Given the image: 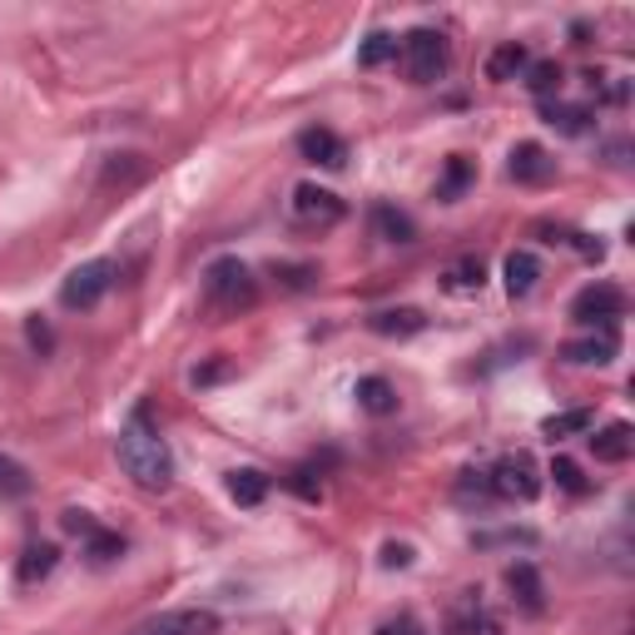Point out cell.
Wrapping results in <instances>:
<instances>
[{"label": "cell", "mask_w": 635, "mask_h": 635, "mask_svg": "<svg viewBox=\"0 0 635 635\" xmlns=\"http://www.w3.org/2000/svg\"><path fill=\"white\" fill-rule=\"evenodd\" d=\"M114 452H120L124 476H130L134 486H144V492H164V486L174 482V452H169V442L159 437V427L150 422L144 407L120 427Z\"/></svg>", "instance_id": "obj_1"}, {"label": "cell", "mask_w": 635, "mask_h": 635, "mask_svg": "<svg viewBox=\"0 0 635 635\" xmlns=\"http://www.w3.org/2000/svg\"><path fill=\"white\" fill-rule=\"evenodd\" d=\"M204 299L214 303L219 313H239L259 299V283H253L249 263L243 259H214L204 273Z\"/></svg>", "instance_id": "obj_2"}, {"label": "cell", "mask_w": 635, "mask_h": 635, "mask_svg": "<svg viewBox=\"0 0 635 635\" xmlns=\"http://www.w3.org/2000/svg\"><path fill=\"white\" fill-rule=\"evenodd\" d=\"M486 486L492 502H536L542 496V472H536L532 452H506L486 467Z\"/></svg>", "instance_id": "obj_3"}, {"label": "cell", "mask_w": 635, "mask_h": 635, "mask_svg": "<svg viewBox=\"0 0 635 635\" xmlns=\"http://www.w3.org/2000/svg\"><path fill=\"white\" fill-rule=\"evenodd\" d=\"M402 65H407V75L417 84H432L447 70V36L442 30H412V36H402Z\"/></svg>", "instance_id": "obj_4"}, {"label": "cell", "mask_w": 635, "mask_h": 635, "mask_svg": "<svg viewBox=\"0 0 635 635\" xmlns=\"http://www.w3.org/2000/svg\"><path fill=\"white\" fill-rule=\"evenodd\" d=\"M110 289H114V263L110 259H90L60 283V303H65V309H94Z\"/></svg>", "instance_id": "obj_5"}, {"label": "cell", "mask_w": 635, "mask_h": 635, "mask_svg": "<svg viewBox=\"0 0 635 635\" xmlns=\"http://www.w3.org/2000/svg\"><path fill=\"white\" fill-rule=\"evenodd\" d=\"M293 219L303 229H333L347 219V204L333 194V189H318V184H299L293 189Z\"/></svg>", "instance_id": "obj_6"}, {"label": "cell", "mask_w": 635, "mask_h": 635, "mask_svg": "<svg viewBox=\"0 0 635 635\" xmlns=\"http://www.w3.org/2000/svg\"><path fill=\"white\" fill-rule=\"evenodd\" d=\"M621 313H626V293H621L616 283H586V289L571 299V318H576V323L616 327Z\"/></svg>", "instance_id": "obj_7"}, {"label": "cell", "mask_w": 635, "mask_h": 635, "mask_svg": "<svg viewBox=\"0 0 635 635\" xmlns=\"http://www.w3.org/2000/svg\"><path fill=\"white\" fill-rule=\"evenodd\" d=\"M130 635H219V616L204 606H179V611H159V616L140 621Z\"/></svg>", "instance_id": "obj_8"}, {"label": "cell", "mask_w": 635, "mask_h": 635, "mask_svg": "<svg viewBox=\"0 0 635 635\" xmlns=\"http://www.w3.org/2000/svg\"><path fill=\"white\" fill-rule=\"evenodd\" d=\"M506 174L516 179V184H552L556 179V159L542 150V144H516L512 150V164H506Z\"/></svg>", "instance_id": "obj_9"}, {"label": "cell", "mask_w": 635, "mask_h": 635, "mask_svg": "<svg viewBox=\"0 0 635 635\" xmlns=\"http://www.w3.org/2000/svg\"><path fill=\"white\" fill-rule=\"evenodd\" d=\"M616 353H621V337H616V327H601V333L576 337V343H566V347H561V357H566V363H596V367L616 363Z\"/></svg>", "instance_id": "obj_10"}, {"label": "cell", "mask_w": 635, "mask_h": 635, "mask_svg": "<svg viewBox=\"0 0 635 635\" xmlns=\"http://www.w3.org/2000/svg\"><path fill=\"white\" fill-rule=\"evenodd\" d=\"M506 586H512L516 606H522L526 616H542V611H546V586H542V576H536L532 561H516V566H506Z\"/></svg>", "instance_id": "obj_11"}, {"label": "cell", "mask_w": 635, "mask_h": 635, "mask_svg": "<svg viewBox=\"0 0 635 635\" xmlns=\"http://www.w3.org/2000/svg\"><path fill=\"white\" fill-rule=\"evenodd\" d=\"M591 452H596V462H631L635 452V427L631 422H606L601 432H591Z\"/></svg>", "instance_id": "obj_12"}, {"label": "cell", "mask_w": 635, "mask_h": 635, "mask_svg": "<svg viewBox=\"0 0 635 635\" xmlns=\"http://www.w3.org/2000/svg\"><path fill=\"white\" fill-rule=\"evenodd\" d=\"M299 150H303V159H309V164H323V169H343V164H347V144L337 140L333 130H323V124L299 134Z\"/></svg>", "instance_id": "obj_13"}, {"label": "cell", "mask_w": 635, "mask_h": 635, "mask_svg": "<svg viewBox=\"0 0 635 635\" xmlns=\"http://www.w3.org/2000/svg\"><path fill=\"white\" fill-rule=\"evenodd\" d=\"M536 279H542V259H536L532 249L506 253V293H512V299H526V293L536 289Z\"/></svg>", "instance_id": "obj_14"}, {"label": "cell", "mask_w": 635, "mask_h": 635, "mask_svg": "<svg viewBox=\"0 0 635 635\" xmlns=\"http://www.w3.org/2000/svg\"><path fill=\"white\" fill-rule=\"evenodd\" d=\"M367 327H373L377 337H412V333L427 327V318H422L417 309H383V313L367 318Z\"/></svg>", "instance_id": "obj_15"}, {"label": "cell", "mask_w": 635, "mask_h": 635, "mask_svg": "<svg viewBox=\"0 0 635 635\" xmlns=\"http://www.w3.org/2000/svg\"><path fill=\"white\" fill-rule=\"evenodd\" d=\"M353 397H357V407L373 412V417H387V412H397V393H393V383H387V377H357Z\"/></svg>", "instance_id": "obj_16"}, {"label": "cell", "mask_w": 635, "mask_h": 635, "mask_svg": "<svg viewBox=\"0 0 635 635\" xmlns=\"http://www.w3.org/2000/svg\"><path fill=\"white\" fill-rule=\"evenodd\" d=\"M526 65H532L526 46L522 40H506V46H496L492 60H486V80H516V75H526Z\"/></svg>", "instance_id": "obj_17"}, {"label": "cell", "mask_w": 635, "mask_h": 635, "mask_svg": "<svg viewBox=\"0 0 635 635\" xmlns=\"http://www.w3.org/2000/svg\"><path fill=\"white\" fill-rule=\"evenodd\" d=\"M452 635H502V621L482 606L476 596H467L457 606V621H452Z\"/></svg>", "instance_id": "obj_18"}, {"label": "cell", "mask_w": 635, "mask_h": 635, "mask_svg": "<svg viewBox=\"0 0 635 635\" xmlns=\"http://www.w3.org/2000/svg\"><path fill=\"white\" fill-rule=\"evenodd\" d=\"M56 561H60V552H56V546H50V542L26 546V556H20V566H16L20 586H36V581H46L50 571H56Z\"/></svg>", "instance_id": "obj_19"}, {"label": "cell", "mask_w": 635, "mask_h": 635, "mask_svg": "<svg viewBox=\"0 0 635 635\" xmlns=\"http://www.w3.org/2000/svg\"><path fill=\"white\" fill-rule=\"evenodd\" d=\"M229 496H234L239 506H259L263 496H269V476H263L259 467H239V472H229Z\"/></svg>", "instance_id": "obj_20"}, {"label": "cell", "mask_w": 635, "mask_h": 635, "mask_svg": "<svg viewBox=\"0 0 635 635\" xmlns=\"http://www.w3.org/2000/svg\"><path fill=\"white\" fill-rule=\"evenodd\" d=\"M373 229L387 243H412V239H417V224H412V219L402 214V209H393V204H377L373 209Z\"/></svg>", "instance_id": "obj_21"}, {"label": "cell", "mask_w": 635, "mask_h": 635, "mask_svg": "<svg viewBox=\"0 0 635 635\" xmlns=\"http://www.w3.org/2000/svg\"><path fill=\"white\" fill-rule=\"evenodd\" d=\"M591 422H596V417H591V407H571V412H556V417H546L542 422V432H546V437H581V432H591Z\"/></svg>", "instance_id": "obj_22"}, {"label": "cell", "mask_w": 635, "mask_h": 635, "mask_svg": "<svg viewBox=\"0 0 635 635\" xmlns=\"http://www.w3.org/2000/svg\"><path fill=\"white\" fill-rule=\"evenodd\" d=\"M30 486H36V476L20 467L16 457H6V452H0V502H16V496H30Z\"/></svg>", "instance_id": "obj_23"}, {"label": "cell", "mask_w": 635, "mask_h": 635, "mask_svg": "<svg viewBox=\"0 0 635 635\" xmlns=\"http://www.w3.org/2000/svg\"><path fill=\"white\" fill-rule=\"evenodd\" d=\"M387 60H397V36H387V30H373V36L363 40V50H357V65H363V70H377V65H387Z\"/></svg>", "instance_id": "obj_24"}, {"label": "cell", "mask_w": 635, "mask_h": 635, "mask_svg": "<svg viewBox=\"0 0 635 635\" xmlns=\"http://www.w3.org/2000/svg\"><path fill=\"white\" fill-rule=\"evenodd\" d=\"M546 124H556L561 134H586L591 114L581 110V104H546Z\"/></svg>", "instance_id": "obj_25"}, {"label": "cell", "mask_w": 635, "mask_h": 635, "mask_svg": "<svg viewBox=\"0 0 635 635\" xmlns=\"http://www.w3.org/2000/svg\"><path fill=\"white\" fill-rule=\"evenodd\" d=\"M526 84H532V94L552 100V94L561 90V65L556 60H536V65H526Z\"/></svg>", "instance_id": "obj_26"}, {"label": "cell", "mask_w": 635, "mask_h": 635, "mask_svg": "<svg viewBox=\"0 0 635 635\" xmlns=\"http://www.w3.org/2000/svg\"><path fill=\"white\" fill-rule=\"evenodd\" d=\"M467 184H472V164L462 154H452L447 159V174H442V184H437V199H457Z\"/></svg>", "instance_id": "obj_27"}, {"label": "cell", "mask_w": 635, "mask_h": 635, "mask_svg": "<svg viewBox=\"0 0 635 635\" xmlns=\"http://www.w3.org/2000/svg\"><path fill=\"white\" fill-rule=\"evenodd\" d=\"M552 476H556L561 492H571V496H586V492H591V482L581 476V467H576V462H566V457L552 462Z\"/></svg>", "instance_id": "obj_28"}, {"label": "cell", "mask_w": 635, "mask_h": 635, "mask_svg": "<svg viewBox=\"0 0 635 635\" xmlns=\"http://www.w3.org/2000/svg\"><path fill=\"white\" fill-rule=\"evenodd\" d=\"M60 526H65L70 536H84V542H100V536H104V526L94 522L90 512H65V516H60Z\"/></svg>", "instance_id": "obj_29"}, {"label": "cell", "mask_w": 635, "mask_h": 635, "mask_svg": "<svg viewBox=\"0 0 635 635\" xmlns=\"http://www.w3.org/2000/svg\"><path fill=\"white\" fill-rule=\"evenodd\" d=\"M482 283H486V273H482V259H462L457 269H452V289L472 293V289H482Z\"/></svg>", "instance_id": "obj_30"}, {"label": "cell", "mask_w": 635, "mask_h": 635, "mask_svg": "<svg viewBox=\"0 0 635 635\" xmlns=\"http://www.w3.org/2000/svg\"><path fill=\"white\" fill-rule=\"evenodd\" d=\"M496 542H522V546H532L536 536H532V532H482V536H476V546H496Z\"/></svg>", "instance_id": "obj_31"}, {"label": "cell", "mask_w": 635, "mask_h": 635, "mask_svg": "<svg viewBox=\"0 0 635 635\" xmlns=\"http://www.w3.org/2000/svg\"><path fill=\"white\" fill-rule=\"evenodd\" d=\"M383 566H387V571H397V566H412V546H402V542H387V546H383Z\"/></svg>", "instance_id": "obj_32"}, {"label": "cell", "mask_w": 635, "mask_h": 635, "mask_svg": "<svg viewBox=\"0 0 635 635\" xmlns=\"http://www.w3.org/2000/svg\"><path fill=\"white\" fill-rule=\"evenodd\" d=\"M373 635H422V626L412 616H397V621H383Z\"/></svg>", "instance_id": "obj_33"}, {"label": "cell", "mask_w": 635, "mask_h": 635, "mask_svg": "<svg viewBox=\"0 0 635 635\" xmlns=\"http://www.w3.org/2000/svg\"><path fill=\"white\" fill-rule=\"evenodd\" d=\"M26 333H30V343H36L40 353H46V347H50V327L40 323V318H30V327H26Z\"/></svg>", "instance_id": "obj_34"}]
</instances>
